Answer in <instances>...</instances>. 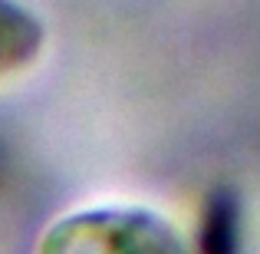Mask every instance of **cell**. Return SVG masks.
<instances>
[{
    "label": "cell",
    "instance_id": "obj_1",
    "mask_svg": "<svg viewBox=\"0 0 260 254\" xmlns=\"http://www.w3.org/2000/svg\"><path fill=\"white\" fill-rule=\"evenodd\" d=\"M37 254H194V248L158 208L89 205L46 224Z\"/></svg>",
    "mask_w": 260,
    "mask_h": 254
},
{
    "label": "cell",
    "instance_id": "obj_2",
    "mask_svg": "<svg viewBox=\"0 0 260 254\" xmlns=\"http://www.w3.org/2000/svg\"><path fill=\"white\" fill-rule=\"evenodd\" d=\"M46 43V26L20 0H0V76L23 70L40 57Z\"/></svg>",
    "mask_w": 260,
    "mask_h": 254
}]
</instances>
